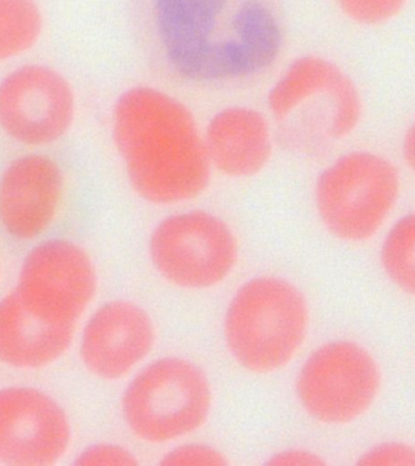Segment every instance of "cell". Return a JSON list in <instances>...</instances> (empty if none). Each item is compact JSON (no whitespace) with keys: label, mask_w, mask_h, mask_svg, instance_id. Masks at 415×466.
<instances>
[{"label":"cell","mask_w":415,"mask_h":466,"mask_svg":"<svg viewBox=\"0 0 415 466\" xmlns=\"http://www.w3.org/2000/svg\"><path fill=\"white\" fill-rule=\"evenodd\" d=\"M381 388L377 360L351 340L313 350L299 368L295 395L302 410L324 425H346L373 407Z\"/></svg>","instance_id":"obj_7"},{"label":"cell","mask_w":415,"mask_h":466,"mask_svg":"<svg viewBox=\"0 0 415 466\" xmlns=\"http://www.w3.org/2000/svg\"><path fill=\"white\" fill-rule=\"evenodd\" d=\"M98 273L90 254L66 238L44 239L25 255L15 293L35 316L76 329L96 299Z\"/></svg>","instance_id":"obj_8"},{"label":"cell","mask_w":415,"mask_h":466,"mask_svg":"<svg viewBox=\"0 0 415 466\" xmlns=\"http://www.w3.org/2000/svg\"><path fill=\"white\" fill-rule=\"evenodd\" d=\"M148 258L160 279L182 290L221 286L239 260L231 226L203 209L177 211L162 218L148 238Z\"/></svg>","instance_id":"obj_6"},{"label":"cell","mask_w":415,"mask_h":466,"mask_svg":"<svg viewBox=\"0 0 415 466\" xmlns=\"http://www.w3.org/2000/svg\"><path fill=\"white\" fill-rule=\"evenodd\" d=\"M72 436L67 411L49 393L25 385L0 389V464L56 465Z\"/></svg>","instance_id":"obj_11"},{"label":"cell","mask_w":415,"mask_h":466,"mask_svg":"<svg viewBox=\"0 0 415 466\" xmlns=\"http://www.w3.org/2000/svg\"><path fill=\"white\" fill-rule=\"evenodd\" d=\"M309 330L308 299L283 277H253L238 287L226 306L222 338L242 370L275 374L289 366Z\"/></svg>","instance_id":"obj_2"},{"label":"cell","mask_w":415,"mask_h":466,"mask_svg":"<svg viewBox=\"0 0 415 466\" xmlns=\"http://www.w3.org/2000/svg\"><path fill=\"white\" fill-rule=\"evenodd\" d=\"M159 464L167 466H224L228 464L226 454L218 447L200 441L182 440L171 444L162 455Z\"/></svg>","instance_id":"obj_19"},{"label":"cell","mask_w":415,"mask_h":466,"mask_svg":"<svg viewBox=\"0 0 415 466\" xmlns=\"http://www.w3.org/2000/svg\"><path fill=\"white\" fill-rule=\"evenodd\" d=\"M268 465L317 466L327 464L322 455L308 448L289 447L273 453L266 461Z\"/></svg>","instance_id":"obj_23"},{"label":"cell","mask_w":415,"mask_h":466,"mask_svg":"<svg viewBox=\"0 0 415 466\" xmlns=\"http://www.w3.org/2000/svg\"><path fill=\"white\" fill-rule=\"evenodd\" d=\"M213 170L232 178L260 174L273 155L268 120L248 106H229L215 113L203 131Z\"/></svg>","instance_id":"obj_14"},{"label":"cell","mask_w":415,"mask_h":466,"mask_svg":"<svg viewBox=\"0 0 415 466\" xmlns=\"http://www.w3.org/2000/svg\"><path fill=\"white\" fill-rule=\"evenodd\" d=\"M0 275H2V269H0Z\"/></svg>","instance_id":"obj_25"},{"label":"cell","mask_w":415,"mask_h":466,"mask_svg":"<svg viewBox=\"0 0 415 466\" xmlns=\"http://www.w3.org/2000/svg\"><path fill=\"white\" fill-rule=\"evenodd\" d=\"M76 116V91L51 66H17L0 79V131L15 144L50 147L67 137Z\"/></svg>","instance_id":"obj_9"},{"label":"cell","mask_w":415,"mask_h":466,"mask_svg":"<svg viewBox=\"0 0 415 466\" xmlns=\"http://www.w3.org/2000/svg\"><path fill=\"white\" fill-rule=\"evenodd\" d=\"M137 455L124 444L96 442L89 444L76 455L75 464L83 466H133L138 464Z\"/></svg>","instance_id":"obj_21"},{"label":"cell","mask_w":415,"mask_h":466,"mask_svg":"<svg viewBox=\"0 0 415 466\" xmlns=\"http://www.w3.org/2000/svg\"><path fill=\"white\" fill-rule=\"evenodd\" d=\"M359 465L415 466V447L403 442H384L360 455Z\"/></svg>","instance_id":"obj_22"},{"label":"cell","mask_w":415,"mask_h":466,"mask_svg":"<svg viewBox=\"0 0 415 466\" xmlns=\"http://www.w3.org/2000/svg\"><path fill=\"white\" fill-rule=\"evenodd\" d=\"M408 0H337L346 17L363 25H378L391 21L406 6Z\"/></svg>","instance_id":"obj_20"},{"label":"cell","mask_w":415,"mask_h":466,"mask_svg":"<svg viewBox=\"0 0 415 466\" xmlns=\"http://www.w3.org/2000/svg\"><path fill=\"white\" fill-rule=\"evenodd\" d=\"M65 195L56 159L40 152L16 157L0 173V228L20 242L42 238L56 222Z\"/></svg>","instance_id":"obj_13"},{"label":"cell","mask_w":415,"mask_h":466,"mask_svg":"<svg viewBox=\"0 0 415 466\" xmlns=\"http://www.w3.org/2000/svg\"><path fill=\"white\" fill-rule=\"evenodd\" d=\"M214 393L206 371L191 360H149L127 379L120 413L134 439L167 446L188 439L209 420Z\"/></svg>","instance_id":"obj_3"},{"label":"cell","mask_w":415,"mask_h":466,"mask_svg":"<svg viewBox=\"0 0 415 466\" xmlns=\"http://www.w3.org/2000/svg\"><path fill=\"white\" fill-rule=\"evenodd\" d=\"M76 329L46 322L15 291L0 299V363L17 370L53 366L71 349Z\"/></svg>","instance_id":"obj_15"},{"label":"cell","mask_w":415,"mask_h":466,"mask_svg":"<svg viewBox=\"0 0 415 466\" xmlns=\"http://www.w3.org/2000/svg\"><path fill=\"white\" fill-rule=\"evenodd\" d=\"M155 320L141 305L113 299L89 313L80 330L78 353L86 371L100 380H127L151 359Z\"/></svg>","instance_id":"obj_12"},{"label":"cell","mask_w":415,"mask_h":466,"mask_svg":"<svg viewBox=\"0 0 415 466\" xmlns=\"http://www.w3.org/2000/svg\"><path fill=\"white\" fill-rule=\"evenodd\" d=\"M404 163L415 174V120L408 127L402 142Z\"/></svg>","instance_id":"obj_24"},{"label":"cell","mask_w":415,"mask_h":466,"mask_svg":"<svg viewBox=\"0 0 415 466\" xmlns=\"http://www.w3.org/2000/svg\"><path fill=\"white\" fill-rule=\"evenodd\" d=\"M380 258L392 283L415 297V213L392 225L382 242Z\"/></svg>","instance_id":"obj_18"},{"label":"cell","mask_w":415,"mask_h":466,"mask_svg":"<svg viewBox=\"0 0 415 466\" xmlns=\"http://www.w3.org/2000/svg\"><path fill=\"white\" fill-rule=\"evenodd\" d=\"M268 107L299 146L309 149L345 140L362 116L356 84L334 62L316 55L288 66L269 90Z\"/></svg>","instance_id":"obj_4"},{"label":"cell","mask_w":415,"mask_h":466,"mask_svg":"<svg viewBox=\"0 0 415 466\" xmlns=\"http://www.w3.org/2000/svg\"><path fill=\"white\" fill-rule=\"evenodd\" d=\"M399 170L378 153H345L317 177L313 198L327 231L344 242L377 235L399 202Z\"/></svg>","instance_id":"obj_5"},{"label":"cell","mask_w":415,"mask_h":466,"mask_svg":"<svg viewBox=\"0 0 415 466\" xmlns=\"http://www.w3.org/2000/svg\"><path fill=\"white\" fill-rule=\"evenodd\" d=\"M228 0H155L157 31L177 75L197 82L243 78L235 38L215 40Z\"/></svg>","instance_id":"obj_10"},{"label":"cell","mask_w":415,"mask_h":466,"mask_svg":"<svg viewBox=\"0 0 415 466\" xmlns=\"http://www.w3.org/2000/svg\"><path fill=\"white\" fill-rule=\"evenodd\" d=\"M233 36L242 47L248 73L258 75L277 60L283 35L271 11L258 0H246L233 14Z\"/></svg>","instance_id":"obj_16"},{"label":"cell","mask_w":415,"mask_h":466,"mask_svg":"<svg viewBox=\"0 0 415 466\" xmlns=\"http://www.w3.org/2000/svg\"><path fill=\"white\" fill-rule=\"evenodd\" d=\"M111 126L127 181L142 200L175 207L206 192L213 167L184 102L157 87H130L116 98Z\"/></svg>","instance_id":"obj_1"},{"label":"cell","mask_w":415,"mask_h":466,"mask_svg":"<svg viewBox=\"0 0 415 466\" xmlns=\"http://www.w3.org/2000/svg\"><path fill=\"white\" fill-rule=\"evenodd\" d=\"M44 33V15L35 0H0V65L31 53Z\"/></svg>","instance_id":"obj_17"}]
</instances>
